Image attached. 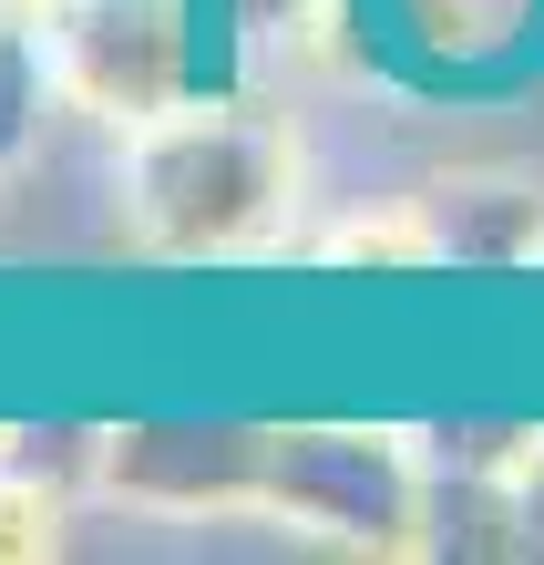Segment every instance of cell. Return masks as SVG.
<instances>
[{
  "mask_svg": "<svg viewBox=\"0 0 544 565\" xmlns=\"http://www.w3.org/2000/svg\"><path fill=\"white\" fill-rule=\"evenodd\" d=\"M278 195V135L247 114H185L154 124L145 154H134V216H145L154 247L206 257L226 237H247Z\"/></svg>",
  "mask_w": 544,
  "mask_h": 565,
  "instance_id": "1",
  "label": "cell"
},
{
  "mask_svg": "<svg viewBox=\"0 0 544 565\" xmlns=\"http://www.w3.org/2000/svg\"><path fill=\"white\" fill-rule=\"evenodd\" d=\"M52 52L73 93L114 124H164L195 83L185 52V0H62L52 11Z\"/></svg>",
  "mask_w": 544,
  "mask_h": 565,
  "instance_id": "2",
  "label": "cell"
},
{
  "mask_svg": "<svg viewBox=\"0 0 544 565\" xmlns=\"http://www.w3.org/2000/svg\"><path fill=\"white\" fill-rule=\"evenodd\" d=\"M267 493L298 524H329L350 545H412L422 524V483L412 462L370 431H278V462H267Z\"/></svg>",
  "mask_w": 544,
  "mask_h": 565,
  "instance_id": "3",
  "label": "cell"
},
{
  "mask_svg": "<svg viewBox=\"0 0 544 565\" xmlns=\"http://www.w3.org/2000/svg\"><path fill=\"white\" fill-rule=\"evenodd\" d=\"M267 462H278V431L236 422H145L104 443V473L145 504H236V493H267Z\"/></svg>",
  "mask_w": 544,
  "mask_h": 565,
  "instance_id": "4",
  "label": "cell"
},
{
  "mask_svg": "<svg viewBox=\"0 0 544 565\" xmlns=\"http://www.w3.org/2000/svg\"><path fill=\"white\" fill-rule=\"evenodd\" d=\"M422 247H431V257H462V268H514V257L544 247V195L493 185V175L431 185V195H422Z\"/></svg>",
  "mask_w": 544,
  "mask_h": 565,
  "instance_id": "5",
  "label": "cell"
},
{
  "mask_svg": "<svg viewBox=\"0 0 544 565\" xmlns=\"http://www.w3.org/2000/svg\"><path fill=\"white\" fill-rule=\"evenodd\" d=\"M42 93H52L42 42L0 21V164H21V154H31V135H42Z\"/></svg>",
  "mask_w": 544,
  "mask_h": 565,
  "instance_id": "6",
  "label": "cell"
},
{
  "mask_svg": "<svg viewBox=\"0 0 544 565\" xmlns=\"http://www.w3.org/2000/svg\"><path fill=\"white\" fill-rule=\"evenodd\" d=\"M514 493H524V555H544V443L514 462Z\"/></svg>",
  "mask_w": 544,
  "mask_h": 565,
  "instance_id": "7",
  "label": "cell"
},
{
  "mask_svg": "<svg viewBox=\"0 0 544 565\" xmlns=\"http://www.w3.org/2000/svg\"><path fill=\"white\" fill-rule=\"evenodd\" d=\"M288 11H309V0H236V21H247V31H278Z\"/></svg>",
  "mask_w": 544,
  "mask_h": 565,
  "instance_id": "8",
  "label": "cell"
}]
</instances>
